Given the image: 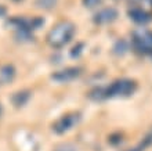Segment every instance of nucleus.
Wrapping results in <instances>:
<instances>
[{"label":"nucleus","instance_id":"f257e3e1","mask_svg":"<svg viewBox=\"0 0 152 151\" xmlns=\"http://www.w3.org/2000/svg\"><path fill=\"white\" fill-rule=\"evenodd\" d=\"M75 33V25L69 21H61L56 27H53L51 31L47 35V42L51 47L60 49L68 44Z\"/></svg>","mask_w":152,"mask_h":151},{"label":"nucleus","instance_id":"f03ea898","mask_svg":"<svg viewBox=\"0 0 152 151\" xmlns=\"http://www.w3.org/2000/svg\"><path fill=\"white\" fill-rule=\"evenodd\" d=\"M137 89V83L132 79H118L104 89V97H127Z\"/></svg>","mask_w":152,"mask_h":151},{"label":"nucleus","instance_id":"7ed1b4c3","mask_svg":"<svg viewBox=\"0 0 152 151\" xmlns=\"http://www.w3.org/2000/svg\"><path fill=\"white\" fill-rule=\"evenodd\" d=\"M133 42L138 52L152 53V31L148 29H138L133 35Z\"/></svg>","mask_w":152,"mask_h":151},{"label":"nucleus","instance_id":"20e7f679","mask_svg":"<svg viewBox=\"0 0 152 151\" xmlns=\"http://www.w3.org/2000/svg\"><path fill=\"white\" fill-rule=\"evenodd\" d=\"M79 121H80V114H77V112H71V114H66V115L61 116L60 119L54 123L53 129H54L56 133L61 135V133H65V132H68L69 129H72Z\"/></svg>","mask_w":152,"mask_h":151},{"label":"nucleus","instance_id":"39448f33","mask_svg":"<svg viewBox=\"0 0 152 151\" xmlns=\"http://www.w3.org/2000/svg\"><path fill=\"white\" fill-rule=\"evenodd\" d=\"M82 74V69L77 67H69V68H65V69H61V71H57L54 72L51 75V78L57 82H71V80L76 79L77 76Z\"/></svg>","mask_w":152,"mask_h":151},{"label":"nucleus","instance_id":"423d86ee","mask_svg":"<svg viewBox=\"0 0 152 151\" xmlns=\"http://www.w3.org/2000/svg\"><path fill=\"white\" fill-rule=\"evenodd\" d=\"M116 18H118V11L112 7H108V8H102V10H100V11L97 13L96 15H94V22L100 25H104V24L113 22Z\"/></svg>","mask_w":152,"mask_h":151},{"label":"nucleus","instance_id":"0eeeda50","mask_svg":"<svg viewBox=\"0 0 152 151\" xmlns=\"http://www.w3.org/2000/svg\"><path fill=\"white\" fill-rule=\"evenodd\" d=\"M129 15H130V18H132L134 22L141 24V25L147 24V22H149V21L152 20L151 14L144 11V10H141V8H133V10H130V11H129Z\"/></svg>","mask_w":152,"mask_h":151},{"label":"nucleus","instance_id":"6e6552de","mask_svg":"<svg viewBox=\"0 0 152 151\" xmlns=\"http://www.w3.org/2000/svg\"><path fill=\"white\" fill-rule=\"evenodd\" d=\"M29 97H31V93H29L28 90L17 91V93L12 94L11 101H12V104H14L15 107H22V105L26 104V101L29 100Z\"/></svg>","mask_w":152,"mask_h":151},{"label":"nucleus","instance_id":"1a4fd4ad","mask_svg":"<svg viewBox=\"0 0 152 151\" xmlns=\"http://www.w3.org/2000/svg\"><path fill=\"white\" fill-rule=\"evenodd\" d=\"M14 76H15V69L12 65H4L0 68V82L8 83L14 79Z\"/></svg>","mask_w":152,"mask_h":151},{"label":"nucleus","instance_id":"9d476101","mask_svg":"<svg viewBox=\"0 0 152 151\" xmlns=\"http://www.w3.org/2000/svg\"><path fill=\"white\" fill-rule=\"evenodd\" d=\"M35 3H36V6L39 8H43V10H51L53 7H56L57 0H36Z\"/></svg>","mask_w":152,"mask_h":151},{"label":"nucleus","instance_id":"9b49d317","mask_svg":"<svg viewBox=\"0 0 152 151\" xmlns=\"http://www.w3.org/2000/svg\"><path fill=\"white\" fill-rule=\"evenodd\" d=\"M54 151H76V147L69 143H62V144H60V146H57V147L54 148Z\"/></svg>","mask_w":152,"mask_h":151},{"label":"nucleus","instance_id":"f8f14e48","mask_svg":"<svg viewBox=\"0 0 152 151\" xmlns=\"http://www.w3.org/2000/svg\"><path fill=\"white\" fill-rule=\"evenodd\" d=\"M101 1H102V0H83V4L88 8H94V7H97L98 4H101Z\"/></svg>","mask_w":152,"mask_h":151},{"label":"nucleus","instance_id":"ddd939ff","mask_svg":"<svg viewBox=\"0 0 152 151\" xmlns=\"http://www.w3.org/2000/svg\"><path fill=\"white\" fill-rule=\"evenodd\" d=\"M6 13H7L6 7H3V6H0V17H4V15H6Z\"/></svg>","mask_w":152,"mask_h":151},{"label":"nucleus","instance_id":"4468645a","mask_svg":"<svg viewBox=\"0 0 152 151\" xmlns=\"http://www.w3.org/2000/svg\"><path fill=\"white\" fill-rule=\"evenodd\" d=\"M3 115V105H1V104H0V116Z\"/></svg>","mask_w":152,"mask_h":151}]
</instances>
